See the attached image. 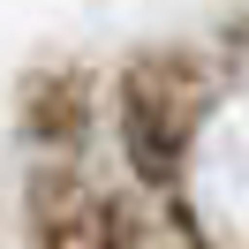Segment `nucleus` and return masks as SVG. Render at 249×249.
Instances as JSON below:
<instances>
[{
    "mask_svg": "<svg viewBox=\"0 0 249 249\" xmlns=\"http://www.w3.org/2000/svg\"><path fill=\"white\" fill-rule=\"evenodd\" d=\"M83 249H151V242H143V219L128 212V196H98L91 242H83Z\"/></svg>",
    "mask_w": 249,
    "mask_h": 249,
    "instance_id": "obj_3",
    "label": "nucleus"
},
{
    "mask_svg": "<svg viewBox=\"0 0 249 249\" xmlns=\"http://www.w3.org/2000/svg\"><path fill=\"white\" fill-rule=\"evenodd\" d=\"M204 106V68L189 53H143L121 76V151L143 174V189H174L189 151V128Z\"/></svg>",
    "mask_w": 249,
    "mask_h": 249,
    "instance_id": "obj_1",
    "label": "nucleus"
},
{
    "mask_svg": "<svg viewBox=\"0 0 249 249\" xmlns=\"http://www.w3.org/2000/svg\"><path fill=\"white\" fill-rule=\"evenodd\" d=\"M23 128L38 143H83V121H91V76L83 68H31L16 83Z\"/></svg>",
    "mask_w": 249,
    "mask_h": 249,
    "instance_id": "obj_2",
    "label": "nucleus"
}]
</instances>
